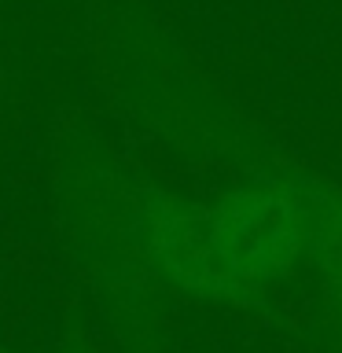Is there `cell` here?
Listing matches in <instances>:
<instances>
[{"label":"cell","mask_w":342,"mask_h":353,"mask_svg":"<svg viewBox=\"0 0 342 353\" xmlns=\"http://www.w3.org/2000/svg\"><path fill=\"white\" fill-rule=\"evenodd\" d=\"M280 206L243 199L206 221L181 225L165 236V261L184 283L206 291H228L283 272L294 254V228Z\"/></svg>","instance_id":"cell-1"}]
</instances>
